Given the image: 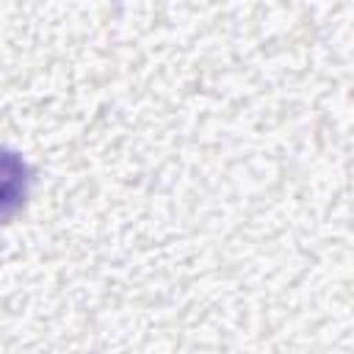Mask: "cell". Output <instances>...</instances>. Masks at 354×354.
Here are the masks:
<instances>
[{"mask_svg": "<svg viewBox=\"0 0 354 354\" xmlns=\"http://www.w3.org/2000/svg\"><path fill=\"white\" fill-rule=\"evenodd\" d=\"M30 169L28 163L8 149H0V224L8 221L28 199Z\"/></svg>", "mask_w": 354, "mask_h": 354, "instance_id": "1", "label": "cell"}]
</instances>
